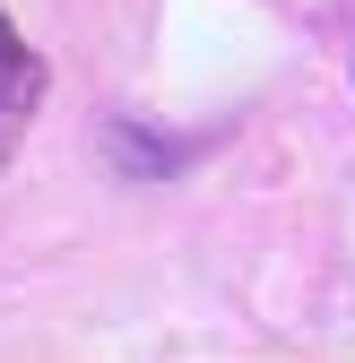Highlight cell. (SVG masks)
Segmentation results:
<instances>
[{
	"mask_svg": "<svg viewBox=\"0 0 355 363\" xmlns=\"http://www.w3.org/2000/svg\"><path fill=\"white\" fill-rule=\"evenodd\" d=\"M0 69H18V43H9V26H0Z\"/></svg>",
	"mask_w": 355,
	"mask_h": 363,
	"instance_id": "obj_1",
	"label": "cell"
}]
</instances>
